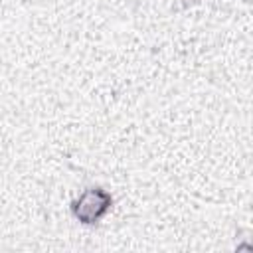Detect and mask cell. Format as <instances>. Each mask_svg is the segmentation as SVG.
<instances>
[{"instance_id": "1", "label": "cell", "mask_w": 253, "mask_h": 253, "mask_svg": "<svg viewBox=\"0 0 253 253\" xmlns=\"http://www.w3.org/2000/svg\"><path fill=\"white\" fill-rule=\"evenodd\" d=\"M111 206V196L103 188H87L75 202L73 213L83 223H95Z\"/></svg>"}]
</instances>
